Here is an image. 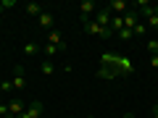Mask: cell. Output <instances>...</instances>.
Masks as SVG:
<instances>
[{
	"label": "cell",
	"instance_id": "obj_20",
	"mask_svg": "<svg viewBox=\"0 0 158 118\" xmlns=\"http://www.w3.org/2000/svg\"><path fill=\"white\" fill-rule=\"evenodd\" d=\"M124 118H135V116H132V113H127V116H124Z\"/></svg>",
	"mask_w": 158,
	"mask_h": 118
},
{
	"label": "cell",
	"instance_id": "obj_16",
	"mask_svg": "<svg viewBox=\"0 0 158 118\" xmlns=\"http://www.w3.org/2000/svg\"><path fill=\"white\" fill-rule=\"evenodd\" d=\"M148 53H150V55H158V39H150V42H148Z\"/></svg>",
	"mask_w": 158,
	"mask_h": 118
},
{
	"label": "cell",
	"instance_id": "obj_1",
	"mask_svg": "<svg viewBox=\"0 0 158 118\" xmlns=\"http://www.w3.org/2000/svg\"><path fill=\"white\" fill-rule=\"evenodd\" d=\"M11 81H13V89H16V92L27 89V84H29V81H27V68L16 66V68H13V79H11Z\"/></svg>",
	"mask_w": 158,
	"mask_h": 118
},
{
	"label": "cell",
	"instance_id": "obj_10",
	"mask_svg": "<svg viewBox=\"0 0 158 118\" xmlns=\"http://www.w3.org/2000/svg\"><path fill=\"white\" fill-rule=\"evenodd\" d=\"M56 71H58V68H56L53 61H42V66H40V73H42V76H53Z\"/></svg>",
	"mask_w": 158,
	"mask_h": 118
},
{
	"label": "cell",
	"instance_id": "obj_6",
	"mask_svg": "<svg viewBox=\"0 0 158 118\" xmlns=\"http://www.w3.org/2000/svg\"><path fill=\"white\" fill-rule=\"evenodd\" d=\"M121 21H124V29H135L137 24H140V13L132 8V11H127L124 16H121Z\"/></svg>",
	"mask_w": 158,
	"mask_h": 118
},
{
	"label": "cell",
	"instance_id": "obj_15",
	"mask_svg": "<svg viewBox=\"0 0 158 118\" xmlns=\"http://www.w3.org/2000/svg\"><path fill=\"white\" fill-rule=\"evenodd\" d=\"M132 37H135V34H132V29H121V32H118V39H121V42H129Z\"/></svg>",
	"mask_w": 158,
	"mask_h": 118
},
{
	"label": "cell",
	"instance_id": "obj_3",
	"mask_svg": "<svg viewBox=\"0 0 158 118\" xmlns=\"http://www.w3.org/2000/svg\"><path fill=\"white\" fill-rule=\"evenodd\" d=\"M108 11H111V16H124L127 8H129V3L127 0H108Z\"/></svg>",
	"mask_w": 158,
	"mask_h": 118
},
{
	"label": "cell",
	"instance_id": "obj_22",
	"mask_svg": "<svg viewBox=\"0 0 158 118\" xmlns=\"http://www.w3.org/2000/svg\"><path fill=\"white\" fill-rule=\"evenodd\" d=\"M0 92H3V81H0Z\"/></svg>",
	"mask_w": 158,
	"mask_h": 118
},
{
	"label": "cell",
	"instance_id": "obj_19",
	"mask_svg": "<svg viewBox=\"0 0 158 118\" xmlns=\"http://www.w3.org/2000/svg\"><path fill=\"white\" fill-rule=\"evenodd\" d=\"M153 118H158V105H153Z\"/></svg>",
	"mask_w": 158,
	"mask_h": 118
},
{
	"label": "cell",
	"instance_id": "obj_8",
	"mask_svg": "<svg viewBox=\"0 0 158 118\" xmlns=\"http://www.w3.org/2000/svg\"><path fill=\"white\" fill-rule=\"evenodd\" d=\"M48 42H50V45H56L61 53L66 50V39H63V34H61V32H56V29H53V32L48 34Z\"/></svg>",
	"mask_w": 158,
	"mask_h": 118
},
{
	"label": "cell",
	"instance_id": "obj_17",
	"mask_svg": "<svg viewBox=\"0 0 158 118\" xmlns=\"http://www.w3.org/2000/svg\"><path fill=\"white\" fill-rule=\"evenodd\" d=\"M0 116H3V118H8V105H0Z\"/></svg>",
	"mask_w": 158,
	"mask_h": 118
},
{
	"label": "cell",
	"instance_id": "obj_11",
	"mask_svg": "<svg viewBox=\"0 0 158 118\" xmlns=\"http://www.w3.org/2000/svg\"><path fill=\"white\" fill-rule=\"evenodd\" d=\"M24 13H27V16H37V18H40L42 6H40V3H27V6H24Z\"/></svg>",
	"mask_w": 158,
	"mask_h": 118
},
{
	"label": "cell",
	"instance_id": "obj_4",
	"mask_svg": "<svg viewBox=\"0 0 158 118\" xmlns=\"http://www.w3.org/2000/svg\"><path fill=\"white\" fill-rule=\"evenodd\" d=\"M79 13H82V18H92L98 13V3L95 0H82L79 3Z\"/></svg>",
	"mask_w": 158,
	"mask_h": 118
},
{
	"label": "cell",
	"instance_id": "obj_5",
	"mask_svg": "<svg viewBox=\"0 0 158 118\" xmlns=\"http://www.w3.org/2000/svg\"><path fill=\"white\" fill-rule=\"evenodd\" d=\"M92 18H95V24H100V26L106 29V26H111V18H113V16H111V11L103 6V8H98V13H95Z\"/></svg>",
	"mask_w": 158,
	"mask_h": 118
},
{
	"label": "cell",
	"instance_id": "obj_12",
	"mask_svg": "<svg viewBox=\"0 0 158 118\" xmlns=\"http://www.w3.org/2000/svg\"><path fill=\"white\" fill-rule=\"evenodd\" d=\"M42 53H45V61H53V58H56V55H58L61 50H58L56 45H50V42H45V47H42Z\"/></svg>",
	"mask_w": 158,
	"mask_h": 118
},
{
	"label": "cell",
	"instance_id": "obj_18",
	"mask_svg": "<svg viewBox=\"0 0 158 118\" xmlns=\"http://www.w3.org/2000/svg\"><path fill=\"white\" fill-rule=\"evenodd\" d=\"M150 66H153V68H158V55H150Z\"/></svg>",
	"mask_w": 158,
	"mask_h": 118
},
{
	"label": "cell",
	"instance_id": "obj_2",
	"mask_svg": "<svg viewBox=\"0 0 158 118\" xmlns=\"http://www.w3.org/2000/svg\"><path fill=\"white\" fill-rule=\"evenodd\" d=\"M42 108H45V105H42L40 100H32L27 105V110H24L21 116H16V118H40V116H42Z\"/></svg>",
	"mask_w": 158,
	"mask_h": 118
},
{
	"label": "cell",
	"instance_id": "obj_14",
	"mask_svg": "<svg viewBox=\"0 0 158 118\" xmlns=\"http://www.w3.org/2000/svg\"><path fill=\"white\" fill-rule=\"evenodd\" d=\"M145 32H148V26H145V21H140V24H137L135 29H132V34H135V37H142V34H145Z\"/></svg>",
	"mask_w": 158,
	"mask_h": 118
},
{
	"label": "cell",
	"instance_id": "obj_7",
	"mask_svg": "<svg viewBox=\"0 0 158 118\" xmlns=\"http://www.w3.org/2000/svg\"><path fill=\"white\" fill-rule=\"evenodd\" d=\"M37 24L42 29H50V32H53V26H56V16H53L50 11H42V13H40V18H37Z\"/></svg>",
	"mask_w": 158,
	"mask_h": 118
},
{
	"label": "cell",
	"instance_id": "obj_13",
	"mask_svg": "<svg viewBox=\"0 0 158 118\" xmlns=\"http://www.w3.org/2000/svg\"><path fill=\"white\" fill-rule=\"evenodd\" d=\"M40 53V47H37V42H32V39H29V42H24V55H37Z\"/></svg>",
	"mask_w": 158,
	"mask_h": 118
},
{
	"label": "cell",
	"instance_id": "obj_9",
	"mask_svg": "<svg viewBox=\"0 0 158 118\" xmlns=\"http://www.w3.org/2000/svg\"><path fill=\"white\" fill-rule=\"evenodd\" d=\"M24 110H27V105H24L21 100H11V102H8V118H16V116H21Z\"/></svg>",
	"mask_w": 158,
	"mask_h": 118
},
{
	"label": "cell",
	"instance_id": "obj_21",
	"mask_svg": "<svg viewBox=\"0 0 158 118\" xmlns=\"http://www.w3.org/2000/svg\"><path fill=\"white\" fill-rule=\"evenodd\" d=\"M3 11H6V8H3V3H0V13H3Z\"/></svg>",
	"mask_w": 158,
	"mask_h": 118
}]
</instances>
